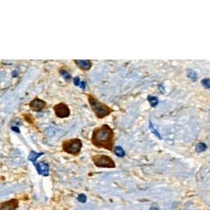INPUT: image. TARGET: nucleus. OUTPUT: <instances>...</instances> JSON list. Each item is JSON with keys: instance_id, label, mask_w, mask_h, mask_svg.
Instances as JSON below:
<instances>
[{"instance_id": "1", "label": "nucleus", "mask_w": 210, "mask_h": 210, "mask_svg": "<svg viewBox=\"0 0 210 210\" xmlns=\"http://www.w3.org/2000/svg\"><path fill=\"white\" fill-rule=\"evenodd\" d=\"M91 142L97 148L112 151L114 144V133L108 125L96 128L92 132Z\"/></svg>"}, {"instance_id": "2", "label": "nucleus", "mask_w": 210, "mask_h": 210, "mask_svg": "<svg viewBox=\"0 0 210 210\" xmlns=\"http://www.w3.org/2000/svg\"><path fill=\"white\" fill-rule=\"evenodd\" d=\"M88 102L92 111L98 119H103L104 117L109 116L113 111L109 106L100 102L99 100L91 95H88Z\"/></svg>"}, {"instance_id": "3", "label": "nucleus", "mask_w": 210, "mask_h": 210, "mask_svg": "<svg viewBox=\"0 0 210 210\" xmlns=\"http://www.w3.org/2000/svg\"><path fill=\"white\" fill-rule=\"evenodd\" d=\"M82 147V142L79 139H72L66 140L63 143V149L67 153L72 155H78Z\"/></svg>"}, {"instance_id": "4", "label": "nucleus", "mask_w": 210, "mask_h": 210, "mask_svg": "<svg viewBox=\"0 0 210 210\" xmlns=\"http://www.w3.org/2000/svg\"><path fill=\"white\" fill-rule=\"evenodd\" d=\"M92 161L97 167L114 168L116 167L114 161L110 157L105 155H96L92 157Z\"/></svg>"}, {"instance_id": "5", "label": "nucleus", "mask_w": 210, "mask_h": 210, "mask_svg": "<svg viewBox=\"0 0 210 210\" xmlns=\"http://www.w3.org/2000/svg\"><path fill=\"white\" fill-rule=\"evenodd\" d=\"M56 116L60 119L68 117L70 115V110L64 103H60L53 106Z\"/></svg>"}, {"instance_id": "6", "label": "nucleus", "mask_w": 210, "mask_h": 210, "mask_svg": "<svg viewBox=\"0 0 210 210\" xmlns=\"http://www.w3.org/2000/svg\"><path fill=\"white\" fill-rule=\"evenodd\" d=\"M35 166L39 175L44 176L49 175V165L45 162H40L38 163H35Z\"/></svg>"}, {"instance_id": "7", "label": "nucleus", "mask_w": 210, "mask_h": 210, "mask_svg": "<svg viewBox=\"0 0 210 210\" xmlns=\"http://www.w3.org/2000/svg\"><path fill=\"white\" fill-rule=\"evenodd\" d=\"M46 104L44 101L36 97L30 103V107L34 111H40L46 106Z\"/></svg>"}, {"instance_id": "8", "label": "nucleus", "mask_w": 210, "mask_h": 210, "mask_svg": "<svg viewBox=\"0 0 210 210\" xmlns=\"http://www.w3.org/2000/svg\"><path fill=\"white\" fill-rule=\"evenodd\" d=\"M18 200L16 199H11L9 201L2 203L0 207V210H16L18 207Z\"/></svg>"}, {"instance_id": "9", "label": "nucleus", "mask_w": 210, "mask_h": 210, "mask_svg": "<svg viewBox=\"0 0 210 210\" xmlns=\"http://www.w3.org/2000/svg\"><path fill=\"white\" fill-rule=\"evenodd\" d=\"M74 63L80 69L83 70H88L91 67V62L88 60H75Z\"/></svg>"}, {"instance_id": "10", "label": "nucleus", "mask_w": 210, "mask_h": 210, "mask_svg": "<svg viewBox=\"0 0 210 210\" xmlns=\"http://www.w3.org/2000/svg\"><path fill=\"white\" fill-rule=\"evenodd\" d=\"M43 154L44 153H36L35 151H32L30 152L29 156H28V160L35 163L36 160H37L41 156L43 155Z\"/></svg>"}, {"instance_id": "11", "label": "nucleus", "mask_w": 210, "mask_h": 210, "mask_svg": "<svg viewBox=\"0 0 210 210\" xmlns=\"http://www.w3.org/2000/svg\"><path fill=\"white\" fill-rule=\"evenodd\" d=\"M114 153L118 157H120V158H123V157H124L125 155V153L124 150L123 149L122 147H119V146L115 147Z\"/></svg>"}, {"instance_id": "12", "label": "nucleus", "mask_w": 210, "mask_h": 210, "mask_svg": "<svg viewBox=\"0 0 210 210\" xmlns=\"http://www.w3.org/2000/svg\"><path fill=\"white\" fill-rule=\"evenodd\" d=\"M206 149H207V146L203 142L199 143V144H198L195 147V150L198 153L203 152V151H204Z\"/></svg>"}, {"instance_id": "13", "label": "nucleus", "mask_w": 210, "mask_h": 210, "mask_svg": "<svg viewBox=\"0 0 210 210\" xmlns=\"http://www.w3.org/2000/svg\"><path fill=\"white\" fill-rule=\"evenodd\" d=\"M148 100L149 102L150 105L152 106H156L158 103V99L156 97L154 96H148Z\"/></svg>"}, {"instance_id": "14", "label": "nucleus", "mask_w": 210, "mask_h": 210, "mask_svg": "<svg viewBox=\"0 0 210 210\" xmlns=\"http://www.w3.org/2000/svg\"><path fill=\"white\" fill-rule=\"evenodd\" d=\"M60 74L67 81H69L70 79H71V75H70L66 70L61 69L60 71Z\"/></svg>"}, {"instance_id": "15", "label": "nucleus", "mask_w": 210, "mask_h": 210, "mask_svg": "<svg viewBox=\"0 0 210 210\" xmlns=\"http://www.w3.org/2000/svg\"><path fill=\"white\" fill-rule=\"evenodd\" d=\"M77 200L81 203H85L86 200H87V197H86V195L85 194H83V193H81V194H80L78 196Z\"/></svg>"}, {"instance_id": "16", "label": "nucleus", "mask_w": 210, "mask_h": 210, "mask_svg": "<svg viewBox=\"0 0 210 210\" xmlns=\"http://www.w3.org/2000/svg\"><path fill=\"white\" fill-rule=\"evenodd\" d=\"M188 77L193 81L197 79V74H196V73L194 71H191V70H190L189 73H188Z\"/></svg>"}, {"instance_id": "17", "label": "nucleus", "mask_w": 210, "mask_h": 210, "mask_svg": "<svg viewBox=\"0 0 210 210\" xmlns=\"http://www.w3.org/2000/svg\"><path fill=\"white\" fill-rule=\"evenodd\" d=\"M150 129H151V131L153 132V133L155 134L156 135L157 137H158V138H159V139H161V134H160L158 133V132L156 130L155 128H154V126L152 125V123H151V121H150Z\"/></svg>"}, {"instance_id": "18", "label": "nucleus", "mask_w": 210, "mask_h": 210, "mask_svg": "<svg viewBox=\"0 0 210 210\" xmlns=\"http://www.w3.org/2000/svg\"><path fill=\"white\" fill-rule=\"evenodd\" d=\"M202 83H203V85L205 87V88H210V79H209V78L203 79V81H202Z\"/></svg>"}, {"instance_id": "19", "label": "nucleus", "mask_w": 210, "mask_h": 210, "mask_svg": "<svg viewBox=\"0 0 210 210\" xmlns=\"http://www.w3.org/2000/svg\"><path fill=\"white\" fill-rule=\"evenodd\" d=\"M81 83V81H80V78L79 77H76L74 78V85L75 86H78Z\"/></svg>"}, {"instance_id": "20", "label": "nucleus", "mask_w": 210, "mask_h": 210, "mask_svg": "<svg viewBox=\"0 0 210 210\" xmlns=\"http://www.w3.org/2000/svg\"><path fill=\"white\" fill-rule=\"evenodd\" d=\"M80 86H81V88H82V89H85L86 88V83L85 82H84V81H81V82L80 83Z\"/></svg>"}, {"instance_id": "21", "label": "nucleus", "mask_w": 210, "mask_h": 210, "mask_svg": "<svg viewBox=\"0 0 210 210\" xmlns=\"http://www.w3.org/2000/svg\"><path fill=\"white\" fill-rule=\"evenodd\" d=\"M11 130H13V131H15V132H16V133H20V130H19L18 128V127H16V126H14V127L11 128Z\"/></svg>"}, {"instance_id": "22", "label": "nucleus", "mask_w": 210, "mask_h": 210, "mask_svg": "<svg viewBox=\"0 0 210 210\" xmlns=\"http://www.w3.org/2000/svg\"><path fill=\"white\" fill-rule=\"evenodd\" d=\"M150 210H158L157 208H156V207H151V208L150 209Z\"/></svg>"}]
</instances>
